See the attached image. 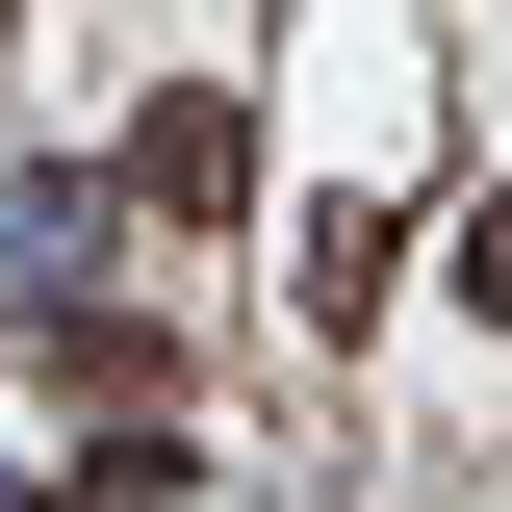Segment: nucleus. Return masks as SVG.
<instances>
[{"label": "nucleus", "instance_id": "1", "mask_svg": "<svg viewBox=\"0 0 512 512\" xmlns=\"http://www.w3.org/2000/svg\"><path fill=\"white\" fill-rule=\"evenodd\" d=\"M128 205H154V231H231V205H256L231 77H154V103H128Z\"/></svg>", "mask_w": 512, "mask_h": 512}, {"label": "nucleus", "instance_id": "2", "mask_svg": "<svg viewBox=\"0 0 512 512\" xmlns=\"http://www.w3.org/2000/svg\"><path fill=\"white\" fill-rule=\"evenodd\" d=\"M461 333H512V205H487V231H461Z\"/></svg>", "mask_w": 512, "mask_h": 512}, {"label": "nucleus", "instance_id": "3", "mask_svg": "<svg viewBox=\"0 0 512 512\" xmlns=\"http://www.w3.org/2000/svg\"><path fill=\"white\" fill-rule=\"evenodd\" d=\"M0 26H26V0H0Z\"/></svg>", "mask_w": 512, "mask_h": 512}]
</instances>
